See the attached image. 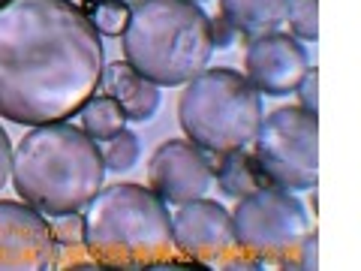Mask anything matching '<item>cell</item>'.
Returning <instances> with one entry per match:
<instances>
[{"instance_id":"1","label":"cell","mask_w":361,"mask_h":271,"mask_svg":"<svg viewBox=\"0 0 361 271\" xmlns=\"http://www.w3.org/2000/svg\"><path fill=\"white\" fill-rule=\"evenodd\" d=\"M103 73V37L73 0L0 4V118L27 127L66 121Z\"/></svg>"},{"instance_id":"2","label":"cell","mask_w":361,"mask_h":271,"mask_svg":"<svg viewBox=\"0 0 361 271\" xmlns=\"http://www.w3.org/2000/svg\"><path fill=\"white\" fill-rule=\"evenodd\" d=\"M16 193L39 214L82 211L106 181V163L99 145L82 127L66 121L39 124L13 151Z\"/></svg>"},{"instance_id":"3","label":"cell","mask_w":361,"mask_h":271,"mask_svg":"<svg viewBox=\"0 0 361 271\" xmlns=\"http://www.w3.org/2000/svg\"><path fill=\"white\" fill-rule=\"evenodd\" d=\"M123 61L154 85H187L214 54L211 18L196 0H142L130 6Z\"/></svg>"},{"instance_id":"4","label":"cell","mask_w":361,"mask_h":271,"mask_svg":"<svg viewBox=\"0 0 361 271\" xmlns=\"http://www.w3.org/2000/svg\"><path fill=\"white\" fill-rule=\"evenodd\" d=\"M82 247L103 268H154L172 253V214L142 184L103 187L85 205Z\"/></svg>"},{"instance_id":"5","label":"cell","mask_w":361,"mask_h":271,"mask_svg":"<svg viewBox=\"0 0 361 271\" xmlns=\"http://www.w3.org/2000/svg\"><path fill=\"white\" fill-rule=\"evenodd\" d=\"M178 121L205 154L247 151L262 124V97L241 73L214 66L187 82L178 100Z\"/></svg>"},{"instance_id":"6","label":"cell","mask_w":361,"mask_h":271,"mask_svg":"<svg viewBox=\"0 0 361 271\" xmlns=\"http://www.w3.org/2000/svg\"><path fill=\"white\" fill-rule=\"evenodd\" d=\"M253 157L274 187L313 190L319 181V124L301 106H280L262 115Z\"/></svg>"},{"instance_id":"7","label":"cell","mask_w":361,"mask_h":271,"mask_svg":"<svg viewBox=\"0 0 361 271\" xmlns=\"http://www.w3.org/2000/svg\"><path fill=\"white\" fill-rule=\"evenodd\" d=\"M310 232V217L301 199L283 187L265 184L238 199L232 211V235L244 253L265 259H286Z\"/></svg>"},{"instance_id":"8","label":"cell","mask_w":361,"mask_h":271,"mask_svg":"<svg viewBox=\"0 0 361 271\" xmlns=\"http://www.w3.org/2000/svg\"><path fill=\"white\" fill-rule=\"evenodd\" d=\"M58 259L51 223L27 202L0 199V271H49Z\"/></svg>"},{"instance_id":"9","label":"cell","mask_w":361,"mask_h":271,"mask_svg":"<svg viewBox=\"0 0 361 271\" xmlns=\"http://www.w3.org/2000/svg\"><path fill=\"white\" fill-rule=\"evenodd\" d=\"M151 190L169 205L202 199L211 190V160L190 139H166L148 160Z\"/></svg>"},{"instance_id":"10","label":"cell","mask_w":361,"mask_h":271,"mask_svg":"<svg viewBox=\"0 0 361 271\" xmlns=\"http://www.w3.org/2000/svg\"><path fill=\"white\" fill-rule=\"evenodd\" d=\"M232 244V214L220 202L202 196L184 202L178 214H172V247H178V253H184L193 263H220Z\"/></svg>"},{"instance_id":"11","label":"cell","mask_w":361,"mask_h":271,"mask_svg":"<svg viewBox=\"0 0 361 271\" xmlns=\"http://www.w3.org/2000/svg\"><path fill=\"white\" fill-rule=\"evenodd\" d=\"M307 52L289 33H265L247 42L244 78L265 97H286L307 73Z\"/></svg>"},{"instance_id":"12","label":"cell","mask_w":361,"mask_h":271,"mask_svg":"<svg viewBox=\"0 0 361 271\" xmlns=\"http://www.w3.org/2000/svg\"><path fill=\"white\" fill-rule=\"evenodd\" d=\"M103 85H106V94L118 100V106L130 121L145 124L160 109V85H154L151 78L135 73L127 61L109 64L103 73Z\"/></svg>"},{"instance_id":"13","label":"cell","mask_w":361,"mask_h":271,"mask_svg":"<svg viewBox=\"0 0 361 271\" xmlns=\"http://www.w3.org/2000/svg\"><path fill=\"white\" fill-rule=\"evenodd\" d=\"M289 0H220L223 18L247 42L265 33H274L286 21Z\"/></svg>"},{"instance_id":"14","label":"cell","mask_w":361,"mask_h":271,"mask_svg":"<svg viewBox=\"0 0 361 271\" xmlns=\"http://www.w3.org/2000/svg\"><path fill=\"white\" fill-rule=\"evenodd\" d=\"M208 160H211V175L217 178V187L232 199H241L253 193V190L271 184L253 154L229 151V154H214Z\"/></svg>"},{"instance_id":"15","label":"cell","mask_w":361,"mask_h":271,"mask_svg":"<svg viewBox=\"0 0 361 271\" xmlns=\"http://www.w3.org/2000/svg\"><path fill=\"white\" fill-rule=\"evenodd\" d=\"M78 121H82V130H85L94 142H106V139H111L115 133L123 130V124H127V115H123V109L118 106L115 97H109V94H94L82 109H78Z\"/></svg>"},{"instance_id":"16","label":"cell","mask_w":361,"mask_h":271,"mask_svg":"<svg viewBox=\"0 0 361 271\" xmlns=\"http://www.w3.org/2000/svg\"><path fill=\"white\" fill-rule=\"evenodd\" d=\"M99 151H103L106 172H130L142 157V145H139V136L123 127L121 133L111 136V139H106Z\"/></svg>"},{"instance_id":"17","label":"cell","mask_w":361,"mask_h":271,"mask_svg":"<svg viewBox=\"0 0 361 271\" xmlns=\"http://www.w3.org/2000/svg\"><path fill=\"white\" fill-rule=\"evenodd\" d=\"M82 13L99 30V37H121L130 21V6L118 4V0H85Z\"/></svg>"},{"instance_id":"18","label":"cell","mask_w":361,"mask_h":271,"mask_svg":"<svg viewBox=\"0 0 361 271\" xmlns=\"http://www.w3.org/2000/svg\"><path fill=\"white\" fill-rule=\"evenodd\" d=\"M286 21L295 40H319V0H289Z\"/></svg>"},{"instance_id":"19","label":"cell","mask_w":361,"mask_h":271,"mask_svg":"<svg viewBox=\"0 0 361 271\" xmlns=\"http://www.w3.org/2000/svg\"><path fill=\"white\" fill-rule=\"evenodd\" d=\"M51 232H54V239H58L61 247H78L85 241V223L78 217V211L75 214H58V220L51 223Z\"/></svg>"},{"instance_id":"20","label":"cell","mask_w":361,"mask_h":271,"mask_svg":"<svg viewBox=\"0 0 361 271\" xmlns=\"http://www.w3.org/2000/svg\"><path fill=\"white\" fill-rule=\"evenodd\" d=\"M298 90V103L304 112H310V115H316V106H319V70H310L307 66V73L301 76V82L295 85Z\"/></svg>"},{"instance_id":"21","label":"cell","mask_w":361,"mask_h":271,"mask_svg":"<svg viewBox=\"0 0 361 271\" xmlns=\"http://www.w3.org/2000/svg\"><path fill=\"white\" fill-rule=\"evenodd\" d=\"M235 37H238V33H235V28L223 16L211 18V42H214V49H226V45H232Z\"/></svg>"},{"instance_id":"22","label":"cell","mask_w":361,"mask_h":271,"mask_svg":"<svg viewBox=\"0 0 361 271\" xmlns=\"http://www.w3.org/2000/svg\"><path fill=\"white\" fill-rule=\"evenodd\" d=\"M9 175H13V145H9L6 130L0 127V190L6 187Z\"/></svg>"},{"instance_id":"23","label":"cell","mask_w":361,"mask_h":271,"mask_svg":"<svg viewBox=\"0 0 361 271\" xmlns=\"http://www.w3.org/2000/svg\"><path fill=\"white\" fill-rule=\"evenodd\" d=\"M118 4H127V6H135V4H142V0H118Z\"/></svg>"},{"instance_id":"24","label":"cell","mask_w":361,"mask_h":271,"mask_svg":"<svg viewBox=\"0 0 361 271\" xmlns=\"http://www.w3.org/2000/svg\"><path fill=\"white\" fill-rule=\"evenodd\" d=\"M0 4H4V0H0Z\"/></svg>"},{"instance_id":"25","label":"cell","mask_w":361,"mask_h":271,"mask_svg":"<svg viewBox=\"0 0 361 271\" xmlns=\"http://www.w3.org/2000/svg\"><path fill=\"white\" fill-rule=\"evenodd\" d=\"M196 4H199V0H196Z\"/></svg>"}]
</instances>
